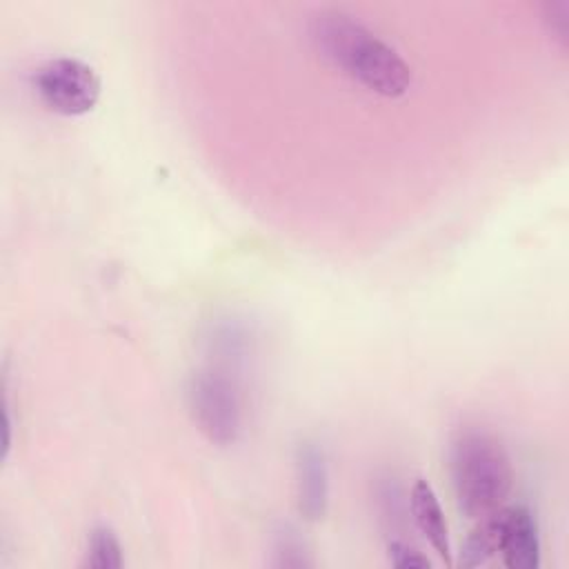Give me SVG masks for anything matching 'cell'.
Returning <instances> with one entry per match:
<instances>
[{"mask_svg": "<svg viewBox=\"0 0 569 569\" xmlns=\"http://www.w3.org/2000/svg\"><path fill=\"white\" fill-rule=\"evenodd\" d=\"M309 40L331 67L382 98H400L413 82L405 58L345 11L327 9L311 16Z\"/></svg>", "mask_w": 569, "mask_h": 569, "instance_id": "cell-1", "label": "cell"}, {"mask_svg": "<svg viewBox=\"0 0 569 569\" xmlns=\"http://www.w3.org/2000/svg\"><path fill=\"white\" fill-rule=\"evenodd\" d=\"M449 473L458 509L471 520L498 511L513 487V465L507 447L482 427H467L453 436Z\"/></svg>", "mask_w": 569, "mask_h": 569, "instance_id": "cell-2", "label": "cell"}, {"mask_svg": "<svg viewBox=\"0 0 569 569\" xmlns=\"http://www.w3.org/2000/svg\"><path fill=\"white\" fill-rule=\"evenodd\" d=\"M187 405L196 427L213 445H231L244 427V391L238 369L207 362L191 373Z\"/></svg>", "mask_w": 569, "mask_h": 569, "instance_id": "cell-3", "label": "cell"}, {"mask_svg": "<svg viewBox=\"0 0 569 569\" xmlns=\"http://www.w3.org/2000/svg\"><path fill=\"white\" fill-rule=\"evenodd\" d=\"M33 89L40 102L60 116H84L100 98V78L80 58L60 56L42 62L33 73Z\"/></svg>", "mask_w": 569, "mask_h": 569, "instance_id": "cell-4", "label": "cell"}, {"mask_svg": "<svg viewBox=\"0 0 569 569\" xmlns=\"http://www.w3.org/2000/svg\"><path fill=\"white\" fill-rule=\"evenodd\" d=\"M496 522L498 553L509 569H536L540 565L538 522L527 507L502 505L491 513Z\"/></svg>", "mask_w": 569, "mask_h": 569, "instance_id": "cell-5", "label": "cell"}, {"mask_svg": "<svg viewBox=\"0 0 569 569\" xmlns=\"http://www.w3.org/2000/svg\"><path fill=\"white\" fill-rule=\"evenodd\" d=\"M296 500L298 511L316 522L329 507V467L320 442L302 440L296 449Z\"/></svg>", "mask_w": 569, "mask_h": 569, "instance_id": "cell-6", "label": "cell"}, {"mask_svg": "<svg viewBox=\"0 0 569 569\" xmlns=\"http://www.w3.org/2000/svg\"><path fill=\"white\" fill-rule=\"evenodd\" d=\"M409 509L416 527L431 545V549L442 558L445 565H451V545H449V527L440 507V500L433 487L418 478L409 489Z\"/></svg>", "mask_w": 569, "mask_h": 569, "instance_id": "cell-7", "label": "cell"}, {"mask_svg": "<svg viewBox=\"0 0 569 569\" xmlns=\"http://www.w3.org/2000/svg\"><path fill=\"white\" fill-rule=\"evenodd\" d=\"M498 553V538H496V522L493 516H485L476 520V527L469 531L460 547V567H480L487 565Z\"/></svg>", "mask_w": 569, "mask_h": 569, "instance_id": "cell-8", "label": "cell"}, {"mask_svg": "<svg viewBox=\"0 0 569 569\" xmlns=\"http://www.w3.org/2000/svg\"><path fill=\"white\" fill-rule=\"evenodd\" d=\"M122 562V547L113 529L107 525L93 527L87 542L84 565L93 569H120Z\"/></svg>", "mask_w": 569, "mask_h": 569, "instance_id": "cell-9", "label": "cell"}, {"mask_svg": "<svg viewBox=\"0 0 569 569\" xmlns=\"http://www.w3.org/2000/svg\"><path fill=\"white\" fill-rule=\"evenodd\" d=\"M276 553L280 556L278 562H276L280 567H305V565H309V560L305 558V553H307L305 545L300 542L296 531L289 529V527H284L278 533V538H276Z\"/></svg>", "mask_w": 569, "mask_h": 569, "instance_id": "cell-10", "label": "cell"}, {"mask_svg": "<svg viewBox=\"0 0 569 569\" xmlns=\"http://www.w3.org/2000/svg\"><path fill=\"white\" fill-rule=\"evenodd\" d=\"M389 560L398 569H427L431 562L418 549L409 547L405 540L389 542Z\"/></svg>", "mask_w": 569, "mask_h": 569, "instance_id": "cell-11", "label": "cell"}, {"mask_svg": "<svg viewBox=\"0 0 569 569\" xmlns=\"http://www.w3.org/2000/svg\"><path fill=\"white\" fill-rule=\"evenodd\" d=\"M545 22L549 33L562 42H567L569 31V2L567 0H551L545 4Z\"/></svg>", "mask_w": 569, "mask_h": 569, "instance_id": "cell-12", "label": "cell"}]
</instances>
